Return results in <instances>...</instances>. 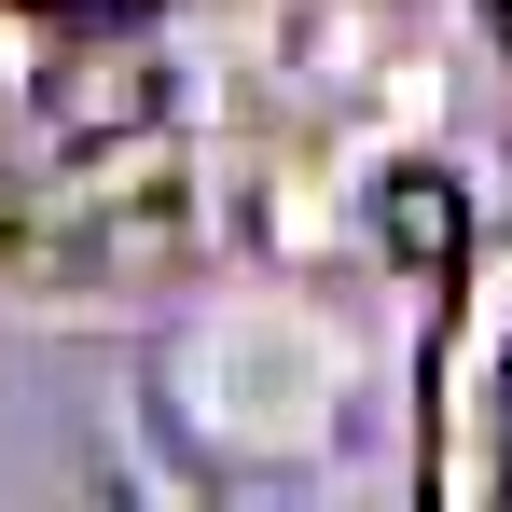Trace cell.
<instances>
[{
  "label": "cell",
  "instance_id": "1",
  "mask_svg": "<svg viewBox=\"0 0 512 512\" xmlns=\"http://www.w3.org/2000/svg\"><path fill=\"white\" fill-rule=\"evenodd\" d=\"M374 222H388V250L416 263V277H443V263L471 250V208H457V180H443V167H402L388 194H374Z\"/></svg>",
  "mask_w": 512,
  "mask_h": 512
},
{
  "label": "cell",
  "instance_id": "2",
  "mask_svg": "<svg viewBox=\"0 0 512 512\" xmlns=\"http://www.w3.org/2000/svg\"><path fill=\"white\" fill-rule=\"evenodd\" d=\"M56 111H70V125H84V139H97V125H139V111H153V84H139V70L111 56V70H97V84H70V97H56Z\"/></svg>",
  "mask_w": 512,
  "mask_h": 512
}]
</instances>
